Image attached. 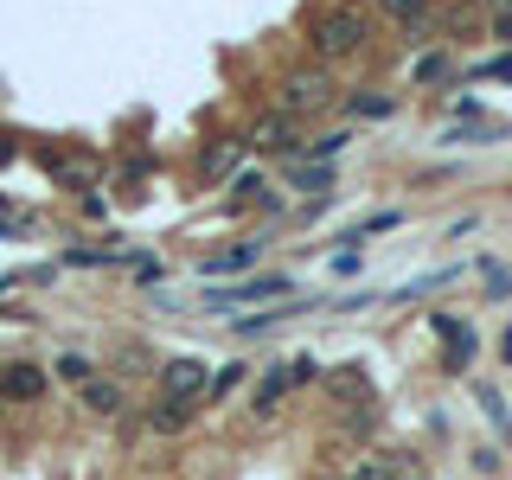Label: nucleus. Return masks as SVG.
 Wrapping results in <instances>:
<instances>
[{
  "mask_svg": "<svg viewBox=\"0 0 512 480\" xmlns=\"http://www.w3.org/2000/svg\"><path fill=\"white\" fill-rule=\"evenodd\" d=\"M282 90H288V96H282L288 116H320V109L333 103V77H327V71H295Z\"/></svg>",
  "mask_w": 512,
  "mask_h": 480,
  "instance_id": "nucleus-4",
  "label": "nucleus"
},
{
  "mask_svg": "<svg viewBox=\"0 0 512 480\" xmlns=\"http://www.w3.org/2000/svg\"><path fill=\"white\" fill-rule=\"evenodd\" d=\"M384 13H391V20H404V26H416L429 13V0H384Z\"/></svg>",
  "mask_w": 512,
  "mask_h": 480,
  "instance_id": "nucleus-14",
  "label": "nucleus"
},
{
  "mask_svg": "<svg viewBox=\"0 0 512 480\" xmlns=\"http://www.w3.org/2000/svg\"><path fill=\"white\" fill-rule=\"evenodd\" d=\"M480 77H506V84H512V58H493V64H480Z\"/></svg>",
  "mask_w": 512,
  "mask_h": 480,
  "instance_id": "nucleus-21",
  "label": "nucleus"
},
{
  "mask_svg": "<svg viewBox=\"0 0 512 480\" xmlns=\"http://www.w3.org/2000/svg\"><path fill=\"white\" fill-rule=\"evenodd\" d=\"M250 148H263V154H301L308 141H295V128H288V116H269V122H256Z\"/></svg>",
  "mask_w": 512,
  "mask_h": 480,
  "instance_id": "nucleus-7",
  "label": "nucleus"
},
{
  "mask_svg": "<svg viewBox=\"0 0 512 480\" xmlns=\"http://www.w3.org/2000/svg\"><path fill=\"white\" fill-rule=\"evenodd\" d=\"M436 333L448 340V359H442V365H448V372H468V365H474V346H480L474 327H461L455 314H436Z\"/></svg>",
  "mask_w": 512,
  "mask_h": 480,
  "instance_id": "nucleus-5",
  "label": "nucleus"
},
{
  "mask_svg": "<svg viewBox=\"0 0 512 480\" xmlns=\"http://www.w3.org/2000/svg\"><path fill=\"white\" fill-rule=\"evenodd\" d=\"M205 391H212V372H205L199 359H167L160 365V397H167V404L192 410V404H205Z\"/></svg>",
  "mask_w": 512,
  "mask_h": 480,
  "instance_id": "nucleus-1",
  "label": "nucleus"
},
{
  "mask_svg": "<svg viewBox=\"0 0 512 480\" xmlns=\"http://www.w3.org/2000/svg\"><path fill=\"white\" fill-rule=\"evenodd\" d=\"M340 148H346V135H320V141H308V154H314V160H333Z\"/></svg>",
  "mask_w": 512,
  "mask_h": 480,
  "instance_id": "nucleus-17",
  "label": "nucleus"
},
{
  "mask_svg": "<svg viewBox=\"0 0 512 480\" xmlns=\"http://www.w3.org/2000/svg\"><path fill=\"white\" fill-rule=\"evenodd\" d=\"M231 167H237V148H231V141H218V148H205V173H218V180H224Z\"/></svg>",
  "mask_w": 512,
  "mask_h": 480,
  "instance_id": "nucleus-13",
  "label": "nucleus"
},
{
  "mask_svg": "<svg viewBox=\"0 0 512 480\" xmlns=\"http://www.w3.org/2000/svg\"><path fill=\"white\" fill-rule=\"evenodd\" d=\"M180 423H186L180 404H160V410H154V429H180Z\"/></svg>",
  "mask_w": 512,
  "mask_h": 480,
  "instance_id": "nucleus-18",
  "label": "nucleus"
},
{
  "mask_svg": "<svg viewBox=\"0 0 512 480\" xmlns=\"http://www.w3.org/2000/svg\"><path fill=\"white\" fill-rule=\"evenodd\" d=\"M500 39H506V45H512V13H506V20H500Z\"/></svg>",
  "mask_w": 512,
  "mask_h": 480,
  "instance_id": "nucleus-22",
  "label": "nucleus"
},
{
  "mask_svg": "<svg viewBox=\"0 0 512 480\" xmlns=\"http://www.w3.org/2000/svg\"><path fill=\"white\" fill-rule=\"evenodd\" d=\"M32 397H45V372L39 365H7L0 372V404H32Z\"/></svg>",
  "mask_w": 512,
  "mask_h": 480,
  "instance_id": "nucleus-6",
  "label": "nucleus"
},
{
  "mask_svg": "<svg viewBox=\"0 0 512 480\" xmlns=\"http://www.w3.org/2000/svg\"><path fill=\"white\" fill-rule=\"evenodd\" d=\"M84 404H90L96 416H122V410H128V391H122V384H109V378H90V384H84Z\"/></svg>",
  "mask_w": 512,
  "mask_h": 480,
  "instance_id": "nucleus-8",
  "label": "nucleus"
},
{
  "mask_svg": "<svg viewBox=\"0 0 512 480\" xmlns=\"http://www.w3.org/2000/svg\"><path fill=\"white\" fill-rule=\"evenodd\" d=\"M352 480H397V474H391V468H384V461H365V468H359V474H352Z\"/></svg>",
  "mask_w": 512,
  "mask_h": 480,
  "instance_id": "nucleus-20",
  "label": "nucleus"
},
{
  "mask_svg": "<svg viewBox=\"0 0 512 480\" xmlns=\"http://www.w3.org/2000/svg\"><path fill=\"white\" fill-rule=\"evenodd\" d=\"M237 378H244V372H237V365H224V372L212 378V391H205V397H224V391H231V384H237Z\"/></svg>",
  "mask_w": 512,
  "mask_h": 480,
  "instance_id": "nucleus-19",
  "label": "nucleus"
},
{
  "mask_svg": "<svg viewBox=\"0 0 512 480\" xmlns=\"http://www.w3.org/2000/svg\"><path fill=\"white\" fill-rule=\"evenodd\" d=\"M500 7H512V0H500Z\"/></svg>",
  "mask_w": 512,
  "mask_h": 480,
  "instance_id": "nucleus-23",
  "label": "nucleus"
},
{
  "mask_svg": "<svg viewBox=\"0 0 512 480\" xmlns=\"http://www.w3.org/2000/svg\"><path fill=\"white\" fill-rule=\"evenodd\" d=\"M365 45V20L352 7H340V13H327V20L314 26V52L320 58H352Z\"/></svg>",
  "mask_w": 512,
  "mask_h": 480,
  "instance_id": "nucleus-2",
  "label": "nucleus"
},
{
  "mask_svg": "<svg viewBox=\"0 0 512 480\" xmlns=\"http://www.w3.org/2000/svg\"><path fill=\"white\" fill-rule=\"evenodd\" d=\"M404 224V212H378V218H365V224H352V231L340 237V244H365V237H378V231H397Z\"/></svg>",
  "mask_w": 512,
  "mask_h": 480,
  "instance_id": "nucleus-11",
  "label": "nucleus"
},
{
  "mask_svg": "<svg viewBox=\"0 0 512 480\" xmlns=\"http://www.w3.org/2000/svg\"><path fill=\"white\" fill-rule=\"evenodd\" d=\"M276 295H295V282H288V276H250L237 288H218L205 308H212V314H237V308H256V301H276Z\"/></svg>",
  "mask_w": 512,
  "mask_h": 480,
  "instance_id": "nucleus-3",
  "label": "nucleus"
},
{
  "mask_svg": "<svg viewBox=\"0 0 512 480\" xmlns=\"http://www.w3.org/2000/svg\"><path fill=\"white\" fill-rule=\"evenodd\" d=\"M288 384H295V378H288V365H269V372L256 378V410H276L282 397H288Z\"/></svg>",
  "mask_w": 512,
  "mask_h": 480,
  "instance_id": "nucleus-9",
  "label": "nucleus"
},
{
  "mask_svg": "<svg viewBox=\"0 0 512 480\" xmlns=\"http://www.w3.org/2000/svg\"><path fill=\"white\" fill-rule=\"evenodd\" d=\"M295 186L301 192H320V199H333V167L320 160V167H295Z\"/></svg>",
  "mask_w": 512,
  "mask_h": 480,
  "instance_id": "nucleus-12",
  "label": "nucleus"
},
{
  "mask_svg": "<svg viewBox=\"0 0 512 480\" xmlns=\"http://www.w3.org/2000/svg\"><path fill=\"white\" fill-rule=\"evenodd\" d=\"M250 263H256V244H237V250L212 256V263H205V276H237V269H250Z\"/></svg>",
  "mask_w": 512,
  "mask_h": 480,
  "instance_id": "nucleus-10",
  "label": "nucleus"
},
{
  "mask_svg": "<svg viewBox=\"0 0 512 480\" xmlns=\"http://www.w3.org/2000/svg\"><path fill=\"white\" fill-rule=\"evenodd\" d=\"M391 96H352V116H391Z\"/></svg>",
  "mask_w": 512,
  "mask_h": 480,
  "instance_id": "nucleus-16",
  "label": "nucleus"
},
{
  "mask_svg": "<svg viewBox=\"0 0 512 480\" xmlns=\"http://www.w3.org/2000/svg\"><path fill=\"white\" fill-rule=\"evenodd\" d=\"M442 77H448V58H442V52L416 58V84H442Z\"/></svg>",
  "mask_w": 512,
  "mask_h": 480,
  "instance_id": "nucleus-15",
  "label": "nucleus"
}]
</instances>
